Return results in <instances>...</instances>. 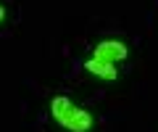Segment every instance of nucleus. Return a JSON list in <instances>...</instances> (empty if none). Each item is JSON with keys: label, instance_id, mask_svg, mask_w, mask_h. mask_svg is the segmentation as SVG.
Wrapping results in <instances>:
<instances>
[{"label": "nucleus", "instance_id": "nucleus-2", "mask_svg": "<svg viewBox=\"0 0 158 132\" xmlns=\"http://www.w3.org/2000/svg\"><path fill=\"white\" fill-rule=\"evenodd\" d=\"M127 45L124 42H118V40H103L95 45V56L98 61H108V63H116V61H124L127 58Z\"/></svg>", "mask_w": 158, "mask_h": 132}, {"label": "nucleus", "instance_id": "nucleus-1", "mask_svg": "<svg viewBox=\"0 0 158 132\" xmlns=\"http://www.w3.org/2000/svg\"><path fill=\"white\" fill-rule=\"evenodd\" d=\"M50 114H53V119H56L61 127H66L69 132H87L92 127L90 111L74 106L69 98H61V95L50 100Z\"/></svg>", "mask_w": 158, "mask_h": 132}, {"label": "nucleus", "instance_id": "nucleus-4", "mask_svg": "<svg viewBox=\"0 0 158 132\" xmlns=\"http://www.w3.org/2000/svg\"><path fill=\"white\" fill-rule=\"evenodd\" d=\"M3 16H6V11H3V6H0V21H3Z\"/></svg>", "mask_w": 158, "mask_h": 132}, {"label": "nucleus", "instance_id": "nucleus-3", "mask_svg": "<svg viewBox=\"0 0 158 132\" xmlns=\"http://www.w3.org/2000/svg\"><path fill=\"white\" fill-rule=\"evenodd\" d=\"M85 69L90 71V74L100 77V79H116V66L108 61H98V58H90V61L85 63Z\"/></svg>", "mask_w": 158, "mask_h": 132}]
</instances>
